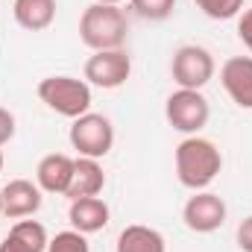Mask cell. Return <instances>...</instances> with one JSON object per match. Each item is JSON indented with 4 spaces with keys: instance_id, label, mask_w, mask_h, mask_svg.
<instances>
[{
    "instance_id": "2e32d148",
    "label": "cell",
    "mask_w": 252,
    "mask_h": 252,
    "mask_svg": "<svg viewBox=\"0 0 252 252\" xmlns=\"http://www.w3.org/2000/svg\"><path fill=\"white\" fill-rule=\"evenodd\" d=\"M118 252H167V244L158 229L135 223L118 235Z\"/></svg>"
},
{
    "instance_id": "30bf717a",
    "label": "cell",
    "mask_w": 252,
    "mask_h": 252,
    "mask_svg": "<svg viewBox=\"0 0 252 252\" xmlns=\"http://www.w3.org/2000/svg\"><path fill=\"white\" fill-rule=\"evenodd\" d=\"M41 193L44 190L38 188L35 182H30V179H12L3 188V214L12 217V220L32 217L41 208V199H44Z\"/></svg>"
},
{
    "instance_id": "3957f363",
    "label": "cell",
    "mask_w": 252,
    "mask_h": 252,
    "mask_svg": "<svg viewBox=\"0 0 252 252\" xmlns=\"http://www.w3.org/2000/svg\"><path fill=\"white\" fill-rule=\"evenodd\" d=\"M38 100L50 112L76 121L91 112V85L76 76H44L38 82Z\"/></svg>"
},
{
    "instance_id": "cb8c5ba5",
    "label": "cell",
    "mask_w": 252,
    "mask_h": 252,
    "mask_svg": "<svg viewBox=\"0 0 252 252\" xmlns=\"http://www.w3.org/2000/svg\"><path fill=\"white\" fill-rule=\"evenodd\" d=\"M0 214H3V188H0Z\"/></svg>"
},
{
    "instance_id": "d4e9b609",
    "label": "cell",
    "mask_w": 252,
    "mask_h": 252,
    "mask_svg": "<svg viewBox=\"0 0 252 252\" xmlns=\"http://www.w3.org/2000/svg\"><path fill=\"white\" fill-rule=\"evenodd\" d=\"M0 173H3V150H0Z\"/></svg>"
},
{
    "instance_id": "9a60e30c",
    "label": "cell",
    "mask_w": 252,
    "mask_h": 252,
    "mask_svg": "<svg viewBox=\"0 0 252 252\" xmlns=\"http://www.w3.org/2000/svg\"><path fill=\"white\" fill-rule=\"evenodd\" d=\"M47 229L38 220H18L3 241V247L12 252H47Z\"/></svg>"
},
{
    "instance_id": "ffe728a7",
    "label": "cell",
    "mask_w": 252,
    "mask_h": 252,
    "mask_svg": "<svg viewBox=\"0 0 252 252\" xmlns=\"http://www.w3.org/2000/svg\"><path fill=\"white\" fill-rule=\"evenodd\" d=\"M238 38L244 41V47L252 53V6L238 15Z\"/></svg>"
},
{
    "instance_id": "6da1fadb",
    "label": "cell",
    "mask_w": 252,
    "mask_h": 252,
    "mask_svg": "<svg viewBox=\"0 0 252 252\" xmlns=\"http://www.w3.org/2000/svg\"><path fill=\"white\" fill-rule=\"evenodd\" d=\"M223 170V156L214 141L188 135L176 147V176L190 190H205Z\"/></svg>"
},
{
    "instance_id": "8992f818",
    "label": "cell",
    "mask_w": 252,
    "mask_h": 252,
    "mask_svg": "<svg viewBox=\"0 0 252 252\" xmlns=\"http://www.w3.org/2000/svg\"><path fill=\"white\" fill-rule=\"evenodd\" d=\"M214 70H217L214 56L199 44H182L170 59V73H173V82L179 88L202 91L214 79Z\"/></svg>"
},
{
    "instance_id": "ac0fdd59",
    "label": "cell",
    "mask_w": 252,
    "mask_h": 252,
    "mask_svg": "<svg viewBox=\"0 0 252 252\" xmlns=\"http://www.w3.org/2000/svg\"><path fill=\"white\" fill-rule=\"evenodd\" d=\"M129 6L135 9V15H141L144 21H164L173 15L176 0H129Z\"/></svg>"
},
{
    "instance_id": "5b68a950",
    "label": "cell",
    "mask_w": 252,
    "mask_h": 252,
    "mask_svg": "<svg viewBox=\"0 0 252 252\" xmlns=\"http://www.w3.org/2000/svg\"><path fill=\"white\" fill-rule=\"evenodd\" d=\"M164 118L182 135H199V129H205L208 118H211V106L202 91L176 88L164 103Z\"/></svg>"
},
{
    "instance_id": "7c38bea8",
    "label": "cell",
    "mask_w": 252,
    "mask_h": 252,
    "mask_svg": "<svg viewBox=\"0 0 252 252\" xmlns=\"http://www.w3.org/2000/svg\"><path fill=\"white\" fill-rule=\"evenodd\" d=\"M109 205L100 199V196H82V199H70V208H67V220H70V229L82 232V235H94V232H103L109 226Z\"/></svg>"
},
{
    "instance_id": "44dd1931",
    "label": "cell",
    "mask_w": 252,
    "mask_h": 252,
    "mask_svg": "<svg viewBox=\"0 0 252 252\" xmlns=\"http://www.w3.org/2000/svg\"><path fill=\"white\" fill-rule=\"evenodd\" d=\"M12 138H15V115L0 106V147L9 144Z\"/></svg>"
},
{
    "instance_id": "277c9868",
    "label": "cell",
    "mask_w": 252,
    "mask_h": 252,
    "mask_svg": "<svg viewBox=\"0 0 252 252\" xmlns=\"http://www.w3.org/2000/svg\"><path fill=\"white\" fill-rule=\"evenodd\" d=\"M70 147L82 156V158H106L115 147V126L106 115L97 112H85L82 118H76L70 124Z\"/></svg>"
},
{
    "instance_id": "ba28073f",
    "label": "cell",
    "mask_w": 252,
    "mask_h": 252,
    "mask_svg": "<svg viewBox=\"0 0 252 252\" xmlns=\"http://www.w3.org/2000/svg\"><path fill=\"white\" fill-rule=\"evenodd\" d=\"M226 214H229V208H226L223 196H217L211 190H193V196H190L188 202H185V208H182L185 226H188L190 232H196V235L217 232L226 223Z\"/></svg>"
},
{
    "instance_id": "8fae6325",
    "label": "cell",
    "mask_w": 252,
    "mask_h": 252,
    "mask_svg": "<svg viewBox=\"0 0 252 252\" xmlns=\"http://www.w3.org/2000/svg\"><path fill=\"white\" fill-rule=\"evenodd\" d=\"M73 179V158L64 153H50L35 167V185L44 193H67Z\"/></svg>"
},
{
    "instance_id": "e0dca14e",
    "label": "cell",
    "mask_w": 252,
    "mask_h": 252,
    "mask_svg": "<svg viewBox=\"0 0 252 252\" xmlns=\"http://www.w3.org/2000/svg\"><path fill=\"white\" fill-rule=\"evenodd\" d=\"M193 3L211 21H229L244 12V0H193Z\"/></svg>"
},
{
    "instance_id": "d6986e66",
    "label": "cell",
    "mask_w": 252,
    "mask_h": 252,
    "mask_svg": "<svg viewBox=\"0 0 252 252\" xmlns=\"http://www.w3.org/2000/svg\"><path fill=\"white\" fill-rule=\"evenodd\" d=\"M47 252H91V247H88V241H85L82 232L67 229V232H59L56 238H50Z\"/></svg>"
},
{
    "instance_id": "603a6c76",
    "label": "cell",
    "mask_w": 252,
    "mask_h": 252,
    "mask_svg": "<svg viewBox=\"0 0 252 252\" xmlns=\"http://www.w3.org/2000/svg\"><path fill=\"white\" fill-rule=\"evenodd\" d=\"M94 3H112V6H121L124 0H94Z\"/></svg>"
},
{
    "instance_id": "9c48e42d",
    "label": "cell",
    "mask_w": 252,
    "mask_h": 252,
    "mask_svg": "<svg viewBox=\"0 0 252 252\" xmlns=\"http://www.w3.org/2000/svg\"><path fill=\"white\" fill-rule=\"evenodd\" d=\"M220 82L238 109H252V56H232L220 67Z\"/></svg>"
},
{
    "instance_id": "7a4b0ae2",
    "label": "cell",
    "mask_w": 252,
    "mask_h": 252,
    "mask_svg": "<svg viewBox=\"0 0 252 252\" xmlns=\"http://www.w3.org/2000/svg\"><path fill=\"white\" fill-rule=\"evenodd\" d=\"M129 21L121 6L112 3H91L79 18V38L85 47L97 50H121L126 44Z\"/></svg>"
},
{
    "instance_id": "52a82bcc",
    "label": "cell",
    "mask_w": 252,
    "mask_h": 252,
    "mask_svg": "<svg viewBox=\"0 0 252 252\" xmlns=\"http://www.w3.org/2000/svg\"><path fill=\"white\" fill-rule=\"evenodd\" d=\"M129 73H132V59L124 47L121 50H97L85 62V82L97 85L103 91L121 88L129 79Z\"/></svg>"
},
{
    "instance_id": "5bb4252c",
    "label": "cell",
    "mask_w": 252,
    "mask_h": 252,
    "mask_svg": "<svg viewBox=\"0 0 252 252\" xmlns=\"http://www.w3.org/2000/svg\"><path fill=\"white\" fill-rule=\"evenodd\" d=\"M15 24L27 32H41L56 21V0H15Z\"/></svg>"
},
{
    "instance_id": "7402d4cb",
    "label": "cell",
    "mask_w": 252,
    "mask_h": 252,
    "mask_svg": "<svg viewBox=\"0 0 252 252\" xmlns=\"http://www.w3.org/2000/svg\"><path fill=\"white\" fill-rule=\"evenodd\" d=\"M238 247L244 252H252V217H247V220L238 226Z\"/></svg>"
},
{
    "instance_id": "4fadbf2b",
    "label": "cell",
    "mask_w": 252,
    "mask_h": 252,
    "mask_svg": "<svg viewBox=\"0 0 252 252\" xmlns=\"http://www.w3.org/2000/svg\"><path fill=\"white\" fill-rule=\"evenodd\" d=\"M106 188V173L97 158H73V179L67 188V199H82V196H100Z\"/></svg>"
},
{
    "instance_id": "484cf974",
    "label": "cell",
    "mask_w": 252,
    "mask_h": 252,
    "mask_svg": "<svg viewBox=\"0 0 252 252\" xmlns=\"http://www.w3.org/2000/svg\"><path fill=\"white\" fill-rule=\"evenodd\" d=\"M0 252H12V250H6V247H3V244H0Z\"/></svg>"
}]
</instances>
